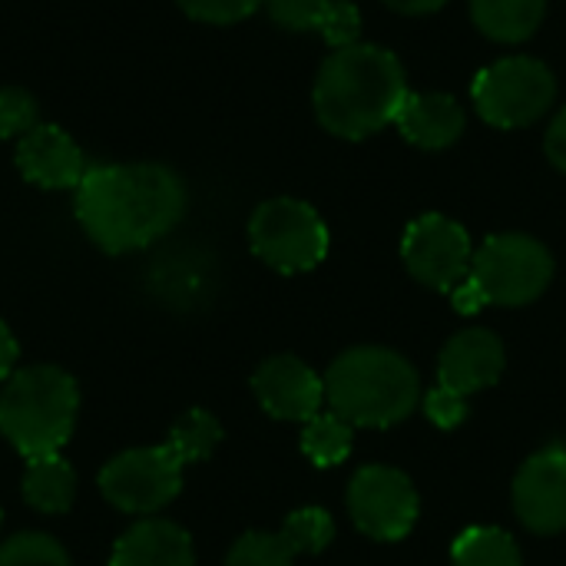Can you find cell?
Wrapping results in <instances>:
<instances>
[{
    "label": "cell",
    "instance_id": "5",
    "mask_svg": "<svg viewBox=\"0 0 566 566\" xmlns=\"http://www.w3.org/2000/svg\"><path fill=\"white\" fill-rule=\"evenodd\" d=\"M252 252L282 275L312 272L325 262L332 235L322 216L302 199H269L252 212L249 222Z\"/></svg>",
    "mask_w": 566,
    "mask_h": 566
},
{
    "label": "cell",
    "instance_id": "10",
    "mask_svg": "<svg viewBox=\"0 0 566 566\" xmlns=\"http://www.w3.org/2000/svg\"><path fill=\"white\" fill-rule=\"evenodd\" d=\"M401 259L421 285L451 295L471 275L474 245L461 222L441 212H428L405 229Z\"/></svg>",
    "mask_w": 566,
    "mask_h": 566
},
{
    "label": "cell",
    "instance_id": "17",
    "mask_svg": "<svg viewBox=\"0 0 566 566\" xmlns=\"http://www.w3.org/2000/svg\"><path fill=\"white\" fill-rule=\"evenodd\" d=\"M547 0H471V20L497 43H524L544 23Z\"/></svg>",
    "mask_w": 566,
    "mask_h": 566
},
{
    "label": "cell",
    "instance_id": "20",
    "mask_svg": "<svg viewBox=\"0 0 566 566\" xmlns=\"http://www.w3.org/2000/svg\"><path fill=\"white\" fill-rule=\"evenodd\" d=\"M451 566H524V557L507 531L471 527L454 541Z\"/></svg>",
    "mask_w": 566,
    "mask_h": 566
},
{
    "label": "cell",
    "instance_id": "25",
    "mask_svg": "<svg viewBox=\"0 0 566 566\" xmlns=\"http://www.w3.org/2000/svg\"><path fill=\"white\" fill-rule=\"evenodd\" d=\"M40 123V106L30 90L3 86L0 90V139H23Z\"/></svg>",
    "mask_w": 566,
    "mask_h": 566
},
{
    "label": "cell",
    "instance_id": "33",
    "mask_svg": "<svg viewBox=\"0 0 566 566\" xmlns=\"http://www.w3.org/2000/svg\"><path fill=\"white\" fill-rule=\"evenodd\" d=\"M391 10H398V13H408V17H421V13H434V10H441L448 0H385Z\"/></svg>",
    "mask_w": 566,
    "mask_h": 566
},
{
    "label": "cell",
    "instance_id": "31",
    "mask_svg": "<svg viewBox=\"0 0 566 566\" xmlns=\"http://www.w3.org/2000/svg\"><path fill=\"white\" fill-rule=\"evenodd\" d=\"M451 302H454V308L461 312V315H478L484 305H488V298H484V292L478 289V282L468 275L454 292H451Z\"/></svg>",
    "mask_w": 566,
    "mask_h": 566
},
{
    "label": "cell",
    "instance_id": "16",
    "mask_svg": "<svg viewBox=\"0 0 566 566\" xmlns=\"http://www.w3.org/2000/svg\"><path fill=\"white\" fill-rule=\"evenodd\" d=\"M395 126L418 149H448L464 133V109L451 93H408Z\"/></svg>",
    "mask_w": 566,
    "mask_h": 566
},
{
    "label": "cell",
    "instance_id": "13",
    "mask_svg": "<svg viewBox=\"0 0 566 566\" xmlns=\"http://www.w3.org/2000/svg\"><path fill=\"white\" fill-rule=\"evenodd\" d=\"M17 169L40 189H76L86 176L83 149L53 123H36L17 143Z\"/></svg>",
    "mask_w": 566,
    "mask_h": 566
},
{
    "label": "cell",
    "instance_id": "19",
    "mask_svg": "<svg viewBox=\"0 0 566 566\" xmlns=\"http://www.w3.org/2000/svg\"><path fill=\"white\" fill-rule=\"evenodd\" d=\"M355 444V428L338 418L335 411H318L312 421H305L302 431V451L315 468H338L342 461H348Z\"/></svg>",
    "mask_w": 566,
    "mask_h": 566
},
{
    "label": "cell",
    "instance_id": "32",
    "mask_svg": "<svg viewBox=\"0 0 566 566\" xmlns=\"http://www.w3.org/2000/svg\"><path fill=\"white\" fill-rule=\"evenodd\" d=\"M13 365H17V338L0 322V381H7L13 375Z\"/></svg>",
    "mask_w": 566,
    "mask_h": 566
},
{
    "label": "cell",
    "instance_id": "1",
    "mask_svg": "<svg viewBox=\"0 0 566 566\" xmlns=\"http://www.w3.org/2000/svg\"><path fill=\"white\" fill-rule=\"evenodd\" d=\"M186 186L163 163L90 166L76 186V222L109 255L136 252L176 229Z\"/></svg>",
    "mask_w": 566,
    "mask_h": 566
},
{
    "label": "cell",
    "instance_id": "27",
    "mask_svg": "<svg viewBox=\"0 0 566 566\" xmlns=\"http://www.w3.org/2000/svg\"><path fill=\"white\" fill-rule=\"evenodd\" d=\"M182 7L186 17L199 20V23H239L245 17H252L265 0H176Z\"/></svg>",
    "mask_w": 566,
    "mask_h": 566
},
{
    "label": "cell",
    "instance_id": "7",
    "mask_svg": "<svg viewBox=\"0 0 566 566\" xmlns=\"http://www.w3.org/2000/svg\"><path fill=\"white\" fill-rule=\"evenodd\" d=\"M471 96L484 123L497 129H524L554 106L557 80L551 66L534 56H507L478 73Z\"/></svg>",
    "mask_w": 566,
    "mask_h": 566
},
{
    "label": "cell",
    "instance_id": "21",
    "mask_svg": "<svg viewBox=\"0 0 566 566\" xmlns=\"http://www.w3.org/2000/svg\"><path fill=\"white\" fill-rule=\"evenodd\" d=\"M219 441H222V424H219L209 411L192 408L189 415H182V418L172 424V431H169V438H166V451L186 468V464L206 461V458L219 448Z\"/></svg>",
    "mask_w": 566,
    "mask_h": 566
},
{
    "label": "cell",
    "instance_id": "22",
    "mask_svg": "<svg viewBox=\"0 0 566 566\" xmlns=\"http://www.w3.org/2000/svg\"><path fill=\"white\" fill-rule=\"evenodd\" d=\"M279 534L295 551V557L298 554H322L335 537V521L322 507H302V511L285 517Z\"/></svg>",
    "mask_w": 566,
    "mask_h": 566
},
{
    "label": "cell",
    "instance_id": "26",
    "mask_svg": "<svg viewBox=\"0 0 566 566\" xmlns=\"http://www.w3.org/2000/svg\"><path fill=\"white\" fill-rule=\"evenodd\" d=\"M335 0H265L269 17L285 30H322Z\"/></svg>",
    "mask_w": 566,
    "mask_h": 566
},
{
    "label": "cell",
    "instance_id": "15",
    "mask_svg": "<svg viewBox=\"0 0 566 566\" xmlns=\"http://www.w3.org/2000/svg\"><path fill=\"white\" fill-rule=\"evenodd\" d=\"M109 566H196V547L179 524L149 517L116 541Z\"/></svg>",
    "mask_w": 566,
    "mask_h": 566
},
{
    "label": "cell",
    "instance_id": "3",
    "mask_svg": "<svg viewBox=\"0 0 566 566\" xmlns=\"http://www.w3.org/2000/svg\"><path fill=\"white\" fill-rule=\"evenodd\" d=\"M325 401L352 428H395L418 408L421 381L398 352L361 345L332 361Z\"/></svg>",
    "mask_w": 566,
    "mask_h": 566
},
{
    "label": "cell",
    "instance_id": "8",
    "mask_svg": "<svg viewBox=\"0 0 566 566\" xmlns=\"http://www.w3.org/2000/svg\"><path fill=\"white\" fill-rule=\"evenodd\" d=\"M348 514L365 537L395 544L415 531L421 501L405 471L368 464L348 484Z\"/></svg>",
    "mask_w": 566,
    "mask_h": 566
},
{
    "label": "cell",
    "instance_id": "2",
    "mask_svg": "<svg viewBox=\"0 0 566 566\" xmlns=\"http://www.w3.org/2000/svg\"><path fill=\"white\" fill-rule=\"evenodd\" d=\"M408 99V76L391 50L355 43L335 50L312 90L318 123L342 139H365L398 119Z\"/></svg>",
    "mask_w": 566,
    "mask_h": 566
},
{
    "label": "cell",
    "instance_id": "9",
    "mask_svg": "<svg viewBox=\"0 0 566 566\" xmlns=\"http://www.w3.org/2000/svg\"><path fill=\"white\" fill-rule=\"evenodd\" d=\"M182 491V464L159 448H133L99 471V494L123 514H156Z\"/></svg>",
    "mask_w": 566,
    "mask_h": 566
},
{
    "label": "cell",
    "instance_id": "24",
    "mask_svg": "<svg viewBox=\"0 0 566 566\" xmlns=\"http://www.w3.org/2000/svg\"><path fill=\"white\" fill-rule=\"evenodd\" d=\"M295 564V551L285 544L282 534H265V531H252L245 537H239L226 557V566H292Z\"/></svg>",
    "mask_w": 566,
    "mask_h": 566
},
{
    "label": "cell",
    "instance_id": "23",
    "mask_svg": "<svg viewBox=\"0 0 566 566\" xmlns=\"http://www.w3.org/2000/svg\"><path fill=\"white\" fill-rule=\"evenodd\" d=\"M0 566H70V557L53 537L27 531L0 544Z\"/></svg>",
    "mask_w": 566,
    "mask_h": 566
},
{
    "label": "cell",
    "instance_id": "28",
    "mask_svg": "<svg viewBox=\"0 0 566 566\" xmlns=\"http://www.w3.org/2000/svg\"><path fill=\"white\" fill-rule=\"evenodd\" d=\"M318 33H322L325 43H332L335 50H345V46L361 43V40H358V36H361V10H358L355 3H348V0H335Z\"/></svg>",
    "mask_w": 566,
    "mask_h": 566
},
{
    "label": "cell",
    "instance_id": "18",
    "mask_svg": "<svg viewBox=\"0 0 566 566\" xmlns=\"http://www.w3.org/2000/svg\"><path fill=\"white\" fill-rule=\"evenodd\" d=\"M23 501L40 514H66L76 501V471L60 458H33L23 471Z\"/></svg>",
    "mask_w": 566,
    "mask_h": 566
},
{
    "label": "cell",
    "instance_id": "14",
    "mask_svg": "<svg viewBox=\"0 0 566 566\" xmlns=\"http://www.w3.org/2000/svg\"><path fill=\"white\" fill-rule=\"evenodd\" d=\"M504 365V342L488 328H468L444 345L438 358V385L471 398L474 391L497 385Z\"/></svg>",
    "mask_w": 566,
    "mask_h": 566
},
{
    "label": "cell",
    "instance_id": "6",
    "mask_svg": "<svg viewBox=\"0 0 566 566\" xmlns=\"http://www.w3.org/2000/svg\"><path fill=\"white\" fill-rule=\"evenodd\" d=\"M471 279L484 292L488 305H531L554 279V255L544 242L524 232H501L474 249Z\"/></svg>",
    "mask_w": 566,
    "mask_h": 566
},
{
    "label": "cell",
    "instance_id": "30",
    "mask_svg": "<svg viewBox=\"0 0 566 566\" xmlns=\"http://www.w3.org/2000/svg\"><path fill=\"white\" fill-rule=\"evenodd\" d=\"M544 149H547V159L566 172V106L554 116L551 129H547V139H544Z\"/></svg>",
    "mask_w": 566,
    "mask_h": 566
},
{
    "label": "cell",
    "instance_id": "4",
    "mask_svg": "<svg viewBox=\"0 0 566 566\" xmlns=\"http://www.w3.org/2000/svg\"><path fill=\"white\" fill-rule=\"evenodd\" d=\"M80 411L76 381L56 365L13 371L0 391V434L27 461L60 454Z\"/></svg>",
    "mask_w": 566,
    "mask_h": 566
},
{
    "label": "cell",
    "instance_id": "29",
    "mask_svg": "<svg viewBox=\"0 0 566 566\" xmlns=\"http://www.w3.org/2000/svg\"><path fill=\"white\" fill-rule=\"evenodd\" d=\"M424 415L431 418V424L451 431V428L464 424V418H468V398L458 395V391H451V388H444V385H438L434 391L424 395Z\"/></svg>",
    "mask_w": 566,
    "mask_h": 566
},
{
    "label": "cell",
    "instance_id": "12",
    "mask_svg": "<svg viewBox=\"0 0 566 566\" xmlns=\"http://www.w3.org/2000/svg\"><path fill=\"white\" fill-rule=\"evenodd\" d=\"M252 391L262 411L279 421H312L325 405V378H318L295 355L262 361L252 375Z\"/></svg>",
    "mask_w": 566,
    "mask_h": 566
},
{
    "label": "cell",
    "instance_id": "11",
    "mask_svg": "<svg viewBox=\"0 0 566 566\" xmlns=\"http://www.w3.org/2000/svg\"><path fill=\"white\" fill-rule=\"evenodd\" d=\"M514 511L534 534L566 531V448L551 444L524 461L514 478Z\"/></svg>",
    "mask_w": 566,
    "mask_h": 566
}]
</instances>
